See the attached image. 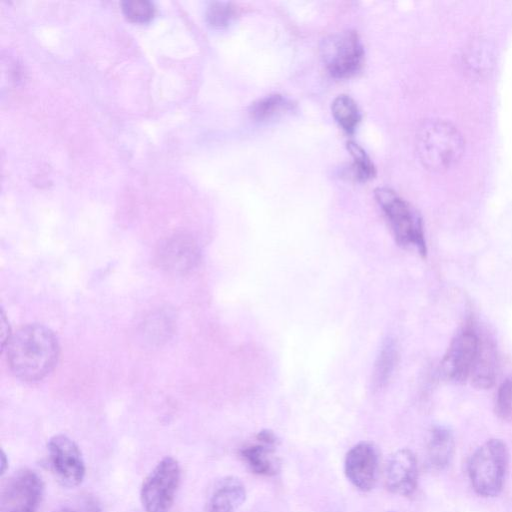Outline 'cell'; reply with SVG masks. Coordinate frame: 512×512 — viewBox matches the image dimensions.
Segmentation results:
<instances>
[{"label": "cell", "instance_id": "obj_1", "mask_svg": "<svg viewBox=\"0 0 512 512\" xmlns=\"http://www.w3.org/2000/svg\"><path fill=\"white\" fill-rule=\"evenodd\" d=\"M4 349L11 372L26 382H36L49 375L60 351L56 335L40 324L21 327L10 336Z\"/></svg>", "mask_w": 512, "mask_h": 512}, {"label": "cell", "instance_id": "obj_2", "mask_svg": "<svg viewBox=\"0 0 512 512\" xmlns=\"http://www.w3.org/2000/svg\"><path fill=\"white\" fill-rule=\"evenodd\" d=\"M509 450L499 438H491L472 453L467 473L474 492L485 498L498 496L504 487L509 467Z\"/></svg>", "mask_w": 512, "mask_h": 512}, {"label": "cell", "instance_id": "obj_3", "mask_svg": "<svg viewBox=\"0 0 512 512\" xmlns=\"http://www.w3.org/2000/svg\"><path fill=\"white\" fill-rule=\"evenodd\" d=\"M418 151L424 164L434 170L451 167L461 156L463 139L451 124L442 121H429L418 134Z\"/></svg>", "mask_w": 512, "mask_h": 512}, {"label": "cell", "instance_id": "obj_4", "mask_svg": "<svg viewBox=\"0 0 512 512\" xmlns=\"http://www.w3.org/2000/svg\"><path fill=\"white\" fill-rule=\"evenodd\" d=\"M375 198L388 219L398 245L402 247L414 245L418 252L425 257L426 244L419 215L405 200L389 188H377Z\"/></svg>", "mask_w": 512, "mask_h": 512}, {"label": "cell", "instance_id": "obj_5", "mask_svg": "<svg viewBox=\"0 0 512 512\" xmlns=\"http://www.w3.org/2000/svg\"><path fill=\"white\" fill-rule=\"evenodd\" d=\"M181 469L178 461L164 457L144 479L140 499L146 512H169L180 485Z\"/></svg>", "mask_w": 512, "mask_h": 512}, {"label": "cell", "instance_id": "obj_6", "mask_svg": "<svg viewBox=\"0 0 512 512\" xmlns=\"http://www.w3.org/2000/svg\"><path fill=\"white\" fill-rule=\"evenodd\" d=\"M320 51L327 70L335 78L354 75L360 69L364 58L361 40L352 30L329 35L323 39Z\"/></svg>", "mask_w": 512, "mask_h": 512}, {"label": "cell", "instance_id": "obj_7", "mask_svg": "<svg viewBox=\"0 0 512 512\" xmlns=\"http://www.w3.org/2000/svg\"><path fill=\"white\" fill-rule=\"evenodd\" d=\"M44 495V482L31 469H21L5 482L0 512H37Z\"/></svg>", "mask_w": 512, "mask_h": 512}, {"label": "cell", "instance_id": "obj_8", "mask_svg": "<svg viewBox=\"0 0 512 512\" xmlns=\"http://www.w3.org/2000/svg\"><path fill=\"white\" fill-rule=\"evenodd\" d=\"M48 465L64 487L78 486L85 476V463L78 445L67 435L57 434L47 443Z\"/></svg>", "mask_w": 512, "mask_h": 512}, {"label": "cell", "instance_id": "obj_9", "mask_svg": "<svg viewBox=\"0 0 512 512\" xmlns=\"http://www.w3.org/2000/svg\"><path fill=\"white\" fill-rule=\"evenodd\" d=\"M344 472L358 490H372L379 474V453L374 444L362 441L354 445L345 456Z\"/></svg>", "mask_w": 512, "mask_h": 512}, {"label": "cell", "instance_id": "obj_10", "mask_svg": "<svg viewBox=\"0 0 512 512\" xmlns=\"http://www.w3.org/2000/svg\"><path fill=\"white\" fill-rule=\"evenodd\" d=\"M480 339L473 331L459 333L451 342L441 367L443 375L455 383L465 382L477 358Z\"/></svg>", "mask_w": 512, "mask_h": 512}, {"label": "cell", "instance_id": "obj_11", "mask_svg": "<svg viewBox=\"0 0 512 512\" xmlns=\"http://www.w3.org/2000/svg\"><path fill=\"white\" fill-rule=\"evenodd\" d=\"M158 265L171 274L183 275L200 261V249L193 238L180 234L166 239L158 248Z\"/></svg>", "mask_w": 512, "mask_h": 512}, {"label": "cell", "instance_id": "obj_12", "mask_svg": "<svg viewBox=\"0 0 512 512\" xmlns=\"http://www.w3.org/2000/svg\"><path fill=\"white\" fill-rule=\"evenodd\" d=\"M387 489L396 495L411 496L418 484V464L415 454L407 448L394 452L385 468Z\"/></svg>", "mask_w": 512, "mask_h": 512}, {"label": "cell", "instance_id": "obj_13", "mask_svg": "<svg viewBox=\"0 0 512 512\" xmlns=\"http://www.w3.org/2000/svg\"><path fill=\"white\" fill-rule=\"evenodd\" d=\"M246 500V489L240 479L227 476L214 486L206 508L207 512H235Z\"/></svg>", "mask_w": 512, "mask_h": 512}, {"label": "cell", "instance_id": "obj_14", "mask_svg": "<svg viewBox=\"0 0 512 512\" xmlns=\"http://www.w3.org/2000/svg\"><path fill=\"white\" fill-rule=\"evenodd\" d=\"M455 453L453 432L445 426L434 427L426 445L428 465L437 471L446 469Z\"/></svg>", "mask_w": 512, "mask_h": 512}, {"label": "cell", "instance_id": "obj_15", "mask_svg": "<svg viewBox=\"0 0 512 512\" xmlns=\"http://www.w3.org/2000/svg\"><path fill=\"white\" fill-rule=\"evenodd\" d=\"M275 450L276 445L258 441L256 444L241 448L240 457L255 474L273 476L277 474L280 466Z\"/></svg>", "mask_w": 512, "mask_h": 512}, {"label": "cell", "instance_id": "obj_16", "mask_svg": "<svg viewBox=\"0 0 512 512\" xmlns=\"http://www.w3.org/2000/svg\"><path fill=\"white\" fill-rule=\"evenodd\" d=\"M494 358L493 348L480 341L478 355L469 376L473 386L478 389H487L493 385L495 379Z\"/></svg>", "mask_w": 512, "mask_h": 512}, {"label": "cell", "instance_id": "obj_17", "mask_svg": "<svg viewBox=\"0 0 512 512\" xmlns=\"http://www.w3.org/2000/svg\"><path fill=\"white\" fill-rule=\"evenodd\" d=\"M293 107L290 100L280 94L263 97L254 102L249 110L251 117L258 121H266L280 116Z\"/></svg>", "mask_w": 512, "mask_h": 512}, {"label": "cell", "instance_id": "obj_18", "mask_svg": "<svg viewBox=\"0 0 512 512\" xmlns=\"http://www.w3.org/2000/svg\"><path fill=\"white\" fill-rule=\"evenodd\" d=\"M398 352L393 340L388 339L383 344L375 362L372 384L375 388H382L390 379L397 363Z\"/></svg>", "mask_w": 512, "mask_h": 512}, {"label": "cell", "instance_id": "obj_19", "mask_svg": "<svg viewBox=\"0 0 512 512\" xmlns=\"http://www.w3.org/2000/svg\"><path fill=\"white\" fill-rule=\"evenodd\" d=\"M336 122L348 133H352L361 119L359 108L348 95L337 96L331 105Z\"/></svg>", "mask_w": 512, "mask_h": 512}, {"label": "cell", "instance_id": "obj_20", "mask_svg": "<svg viewBox=\"0 0 512 512\" xmlns=\"http://www.w3.org/2000/svg\"><path fill=\"white\" fill-rule=\"evenodd\" d=\"M124 16L134 23L149 22L155 15L154 4L148 0H126L121 3Z\"/></svg>", "mask_w": 512, "mask_h": 512}, {"label": "cell", "instance_id": "obj_21", "mask_svg": "<svg viewBox=\"0 0 512 512\" xmlns=\"http://www.w3.org/2000/svg\"><path fill=\"white\" fill-rule=\"evenodd\" d=\"M347 149L353 158L352 169L358 180L366 181L375 174V168L370 158L361 146L353 141L347 143Z\"/></svg>", "mask_w": 512, "mask_h": 512}, {"label": "cell", "instance_id": "obj_22", "mask_svg": "<svg viewBox=\"0 0 512 512\" xmlns=\"http://www.w3.org/2000/svg\"><path fill=\"white\" fill-rule=\"evenodd\" d=\"M235 17V7L230 2H211L206 9L207 22L216 28H223Z\"/></svg>", "mask_w": 512, "mask_h": 512}, {"label": "cell", "instance_id": "obj_23", "mask_svg": "<svg viewBox=\"0 0 512 512\" xmlns=\"http://www.w3.org/2000/svg\"><path fill=\"white\" fill-rule=\"evenodd\" d=\"M495 413L503 420L512 416V378L505 379L498 389Z\"/></svg>", "mask_w": 512, "mask_h": 512}, {"label": "cell", "instance_id": "obj_24", "mask_svg": "<svg viewBox=\"0 0 512 512\" xmlns=\"http://www.w3.org/2000/svg\"><path fill=\"white\" fill-rule=\"evenodd\" d=\"M0 323H1V347L3 349L11 336L9 324H8V321H7L3 311H1Z\"/></svg>", "mask_w": 512, "mask_h": 512}, {"label": "cell", "instance_id": "obj_25", "mask_svg": "<svg viewBox=\"0 0 512 512\" xmlns=\"http://www.w3.org/2000/svg\"><path fill=\"white\" fill-rule=\"evenodd\" d=\"M9 461H8V457L7 455L5 454V452L2 450L1 452V476H3L5 473H6V470L8 469V466H9Z\"/></svg>", "mask_w": 512, "mask_h": 512}, {"label": "cell", "instance_id": "obj_26", "mask_svg": "<svg viewBox=\"0 0 512 512\" xmlns=\"http://www.w3.org/2000/svg\"><path fill=\"white\" fill-rule=\"evenodd\" d=\"M54 512H79V511L71 509V508H62V509L56 510Z\"/></svg>", "mask_w": 512, "mask_h": 512}]
</instances>
